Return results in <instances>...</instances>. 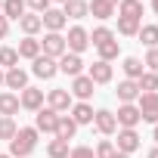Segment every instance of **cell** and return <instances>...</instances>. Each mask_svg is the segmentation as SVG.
Listing matches in <instances>:
<instances>
[{"instance_id": "cell-23", "label": "cell", "mask_w": 158, "mask_h": 158, "mask_svg": "<svg viewBox=\"0 0 158 158\" xmlns=\"http://www.w3.org/2000/svg\"><path fill=\"white\" fill-rule=\"evenodd\" d=\"M74 133H77V124L71 121V115H59V121H56V133H53V136H56V139H68V143H71V139H74Z\"/></svg>"}, {"instance_id": "cell-27", "label": "cell", "mask_w": 158, "mask_h": 158, "mask_svg": "<svg viewBox=\"0 0 158 158\" xmlns=\"http://www.w3.org/2000/svg\"><path fill=\"white\" fill-rule=\"evenodd\" d=\"M121 68H124V74H127V81H139V74L146 71V65H143L136 56H127V59L121 62Z\"/></svg>"}, {"instance_id": "cell-6", "label": "cell", "mask_w": 158, "mask_h": 158, "mask_svg": "<svg viewBox=\"0 0 158 158\" xmlns=\"http://www.w3.org/2000/svg\"><path fill=\"white\" fill-rule=\"evenodd\" d=\"M65 47H68V53H77V56H81V53L90 47V31L81 28V25L68 28V34H65Z\"/></svg>"}, {"instance_id": "cell-34", "label": "cell", "mask_w": 158, "mask_h": 158, "mask_svg": "<svg viewBox=\"0 0 158 158\" xmlns=\"http://www.w3.org/2000/svg\"><path fill=\"white\" fill-rule=\"evenodd\" d=\"M19 133V124H16V118H0V139H13Z\"/></svg>"}, {"instance_id": "cell-44", "label": "cell", "mask_w": 158, "mask_h": 158, "mask_svg": "<svg viewBox=\"0 0 158 158\" xmlns=\"http://www.w3.org/2000/svg\"><path fill=\"white\" fill-rule=\"evenodd\" d=\"M115 158H130V155H124V152H115Z\"/></svg>"}, {"instance_id": "cell-28", "label": "cell", "mask_w": 158, "mask_h": 158, "mask_svg": "<svg viewBox=\"0 0 158 158\" xmlns=\"http://www.w3.org/2000/svg\"><path fill=\"white\" fill-rule=\"evenodd\" d=\"M68 152H71V143H68V139H56V136H53V139L47 143V155H50V158H68Z\"/></svg>"}, {"instance_id": "cell-9", "label": "cell", "mask_w": 158, "mask_h": 158, "mask_svg": "<svg viewBox=\"0 0 158 158\" xmlns=\"http://www.w3.org/2000/svg\"><path fill=\"white\" fill-rule=\"evenodd\" d=\"M44 102H47V96H44V90L40 87H25L22 93H19V106L22 109H28V112H40L44 109Z\"/></svg>"}, {"instance_id": "cell-3", "label": "cell", "mask_w": 158, "mask_h": 158, "mask_svg": "<svg viewBox=\"0 0 158 158\" xmlns=\"http://www.w3.org/2000/svg\"><path fill=\"white\" fill-rule=\"evenodd\" d=\"M40 53L59 62V59L68 53V47H65V34H59V31H47L44 40H40Z\"/></svg>"}, {"instance_id": "cell-39", "label": "cell", "mask_w": 158, "mask_h": 158, "mask_svg": "<svg viewBox=\"0 0 158 158\" xmlns=\"http://www.w3.org/2000/svg\"><path fill=\"white\" fill-rule=\"evenodd\" d=\"M6 34H10V19L0 13V40H6Z\"/></svg>"}, {"instance_id": "cell-29", "label": "cell", "mask_w": 158, "mask_h": 158, "mask_svg": "<svg viewBox=\"0 0 158 158\" xmlns=\"http://www.w3.org/2000/svg\"><path fill=\"white\" fill-rule=\"evenodd\" d=\"M25 13H28L25 0H3V16H6V19H16V22H19Z\"/></svg>"}, {"instance_id": "cell-16", "label": "cell", "mask_w": 158, "mask_h": 158, "mask_svg": "<svg viewBox=\"0 0 158 158\" xmlns=\"http://www.w3.org/2000/svg\"><path fill=\"white\" fill-rule=\"evenodd\" d=\"M87 77H90L93 84H109V81H112V62L96 59V62L87 68Z\"/></svg>"}, {"instance_id": "cell-13", "label": "cell", "mask_w": 158, "mask_h": 158, "mask_svg": "<svg viewBox=\"0 0 158 158\" xmlns=\"http://www.w3.org/2000/svg\"><path fill=\"white\" fill-rule=\"evenodd\" d=\"M139 146H143V139H139V133H136V130H118V143H115V149H118V152L133 155Z\"/></svg>"}, {"instance_id": "cell-32", "label": "cell", "mask_w": 158, "mask_h": 158, "mask_svg": "<svg viewBox=\"0 0 158 158\" xmlns=\"http://www.w3.org/2000/svg\"><path fill=\"white\" fill-rule=\"evenodd\" d=\"M136 37H139V44H143V47H149V50H152V47H158V25H143Z\"/></svg>"}, {"instance_id": "cell-43", "label": "cell", "mask_w": 158, "mask_h": 158, "mask_svg": "<svg viewBox=\"0 0 158 158\" xmlns=\"http://www.w3.org/2000/svg\"><path fill=\"white\" fill-rule=\"evenodd\" d=\"M152 10H155V16H158V0H152Z\"/></svg>"}, {"instance_id": "cell-25", "label": "cell", "mask_w": 158, "mask_h": 158, "mask_svg": "<svg viewBox=\"0 0 158 158\" xmlns=\"http://www.w3.org/2000/svg\"><path fill=\"white\" fill-rule=\"evenodd\" d=\"M16 53H19V59H37L40 56V40L37 37H25V40H19Z\"/></svg>"}, {"instance_id": "cell-1", "label": "cell", "mask_w": 158, "mask_h": 158, "mask_svg": "<svg viewBox=\"0 0 158 158\" xmlns=\"http://www.w3.org/2000/svg\"><path fill=\"white\" fill-rule=\"evenodd\" d=\"M90 44H93V50L99 53L102 62H112V59H118V53H121L118 34H115L112 28H106V25H99V28L90 31Z\"/></svg>"}, {"instance_id": "cell-36", "label": "cell", "mask_w": 158, "mask_h": 158, "mask_svg": "<svg viewBox=\"0 0 158 158\" xmlns=\"http://www.w3.org/2000/svg\"><path fill=\"white\" fill-rule=\"evenodd\" d=\"M143 65H146V71H155V74H158V47H152V50L146 53Z\"/></svg>"}, {"instance_id": "cell-38", "label": "cell", "mask_w": 158, "mask_h": 158, "mask_svg": "<svg viewBox=\"0 0 158 158\" xmlns=\"http://www.w3.org/2000/svg\"><path fill=\"white\" fill-rule=\"evenodd\" d=\"M25 6H31V13L44 16V13L50 10V0H25Z\"/></svg>"}, {"instance_id": "cell-10", "label": "cell", "mask_w": 158, "mask_h": 158, "mask_svg": "<svg viewBox=\"0 0 158 158\" xmlns=\"http://www.w3.org/2000/svg\"><path fill=\"white\" fill-rule=\"evenodd\" d=\"M77 102H87L93 93H96V84L90 81V77L87 74H77V77H71V90H68Z\"/></svg>"}, {"instance_id": "cell-20", "label": "cell", "mask_w": 158, "mask_h": 158, "mask_svg": "<svg viewBox=\"0 0 158 158\" xmlns=\"http://www.w3.org/2000/svg\"><path fill=\"white\" fill-rule=\"evenodd\" d=\"M68 115H71V121H74L77 127H84V124H93V106H90V102H74Z\"/></svg>"}, {"instance_id": "cell-46", "label": "cell", "mask_w": 158, "mask_h": 158, "mask_svg": "<svg viewBox=\"0 0 158 158\" xmlns=\"http://www.w3.org/2000/svg\"><path fill=\"white\" fill-rule=\"evenodd\" d=\"M109 3H115V6H118V3H121V0H109Z\"/></svg>"}, {"instance_id": "cell-22", "label": "cell", "mask_w": 158, "mask_h": 158, "mask_svg": "<svg viewBox=\"0 0 158 158\" xmlns=\"http://www.w3.org/2000/svg\"><path fill=\"white\" fill-rule=\"evenodd\" d=\"M118 102L124 106V102H136L139 99V87H136V81H127V77H124V81H118Z\"/></svg>"}, {"instance_id": "cell-8", "label": "cell", "mask_w": 158, "mask_h": 158, "mask_svg": "<svg viewBox=\"0 0 158 158\" xmlns=\"http://www.w3.org/2000/svg\"><path fill=\"white\" fill-rule=\"evenodd\" d=\"M136 109H139V118H143V121L158 124V93H139Z\"/></svg>"}, {"instance_id": "cell-41", "label": "cell", "mask_w": 158, "mask_h": 158, "mask_svg": "<svg viewBox=\"0 0 158 158\" xmlns=\"http://www.w3.org/2000/svg\"><path fill=\"white\" fill-rule=\"evenodd\" d=\"M152 139H155V146H158V124H155V130H152Z\"/></svg>"}, {"instance_id": "cell-42", "label": "cell", "mask_w": 158, "mask_h": 158, "mask_svg": "<svg viewBox=\"0 0 158 158\" xmlns=\"http://www.w3.org/2000/svg\"><path fill=\"white\" fill-rule=\"evenodd\" d=\"M3 77H6V71H3V68H0V87H3Z\"/></svg>"}, {"instance_id": "cell-7", "label": "cell", "mask_w": 158, "mask_h": 158, "mask_svg": "<svg viewBox=\"0 0 158 158\" xmlns=\"http://www.w3.org/2000/svg\"><path fill=\"white\" fill-rule=\"evenodd\" d=\"M115 121H118V130H136V124L143 121V118H139V109H136V102H124V106H118V115H115Z\"/></svg>"}, {"instance_id": "cell-30", "label": "cell", "mask_w": 158, "mask_h": 158, "mask_svg": "<svg viewBox=\"0 0 158 158\" xmlns=\"http://www.w3.org/2000/svg\"><path fill=\"white\" fill-rule=\"evenodd\" d=\"M136 87H139V93H158V74L155 71H143Z\"/></svg>"}, {"instance_id": "cell-19", "label": "cell", "mask_w": 158, "mask_h": 158, "mask_svg": "<svg viewBox=\"0 0 158 158\" xmlns=\"http://www.w3.org/2000/svg\"><path fill=\"white\" fill-rule=\"evenodd\" d=\"M19 28H22V34H25V37H37V34L44 31V22H40V16H37V13H25V16L19 19Z\"/></svg>"}, {"instance_id": "cell-11", "label": "cell", "mask_w": 158, "mask_h": 158, "mask_svg": "<svg viewBox=\"0 0 158 158\" xmlns=\"http://www.w3.org/2000/svg\"><path fill=\"white\" fill-rule=\"evenodd\" d=\"M56 121H59V112H53L50 106L34 112V130L37 133H56Z\"/></svg>"}, {"instance_id": "cell-18", "label": "cell", "mask_w": 158, "mask_h": 158, "mask_svg": "<svg viewBox=\"0 0 158 158\" xmlns=\"http://www.w3.org/2000/svg\"><path fill=\"white\" fill-rule=\"evenodd\" d=\"M87 10H90V16L93 19H99V22H106V19H112L115 16V3H109V0H87Z\"/></svg>"}, {"instance_id": "cell-49", "label": "cell", "mask_w": 158, "mask_h": 158, "mask_svg": "<svg viewBox=\"0 0 158 158\" xmlns=\"http://www.w3.org/2000/svg\"><path fill=\"white\" fill-rule=\"evenodd\" d=\"M139 3H143V0H139Z\"/></svg>"}, {"instance_id": "cell-48", "label": "cell", "mask_w": 158, "mask_h": 158, "mask_svg": "<svg viewBox=\"0 0 158 158\" xmlns=\"http://www.w3.org/2000/svg\"><path fill=\"white\" fill-rule=\"evenodd\" d=\"M0 158H10V155H0Z\"/></svg>"}, {"instance_id": "cell-47", "label": "cell", "mask_w": 158, "mask_h": 158, "mask_svg": "<svg viewBox=\"0 0 158 158\" xmlns=\"http://www.w3.org/2000/svg\"><path fill=\"white\" fill-rule=\"evenodd\" d=\"M0 13H3V0H0Z\"/></svg>"}, {"instance_id": "cell-31", "label": "cell", "mask_w": 158, "mask_h": 158, "mask_svg": "<svg viewBox=\"0 0 158 158\" xmlns=\"http://www.w3.org/2000/svg\"><path fill=\"white\" fill-rule=\"evenodd\" d=\"M139 28H143L139 19H121V16H118V34H124V37H136Z\"/></svg>"}, {"instance_id": "cell-35", "label": "cell", "mask_w": 158, "mask_h": 158, "mask_svg": "<svg viewBox=\"0 0 158 158\" xmlns=\"http://www.w3.org/2000/svg\"><path fill=\"white\" fill-rule=\"evenodd\" d=\"M115 152H118V149H115V143H112V139H99V146L93 149V155H96V158H115Z\"/></svg>"}, {"instance_id": "cell-45", "label": "cell", "mask_w": 158, "mask_h": 158, "mask_svg": "<svg viewBox=\"0 0 158 158\" xmlns=\"http://www.w3.org/2000/svg\"><path fill=\"white\" fill-rule=\"evenodd\" d=\"M50 3H62V6H65V3H68V0H50Z\"/></svg>"}, {"instance_id": "cell-26", "label": "cell", "mask_w": 158, "mask_h": 158, "mask_svg": "<svg viewBox=\"0 0 158 158\" xmlns=\"http://www.w3.org/2000/svg\"><path fill=\"white\" fill-rule=\"evenodd\" d=\"M62 13H65V19H84V16H90L87 0H68V3L62 6Z\"/></svg>"}, {"instance_id": "cell-40", "label": "cell", "mask_w": 158, "mask_h": 158, "mask_svg": "<svg viewBox=\"0 0 158 158\" xmlns=\"http://www.w3.org/2000/svg\"><path fill=\"white\" fill-rule=\"evenodd\" d=\"M146 158H158V146H152V149H149V155H146Z\"/></svg>"}, {"instance_id": "cell-4", "label": "cell", "mask_w": 158, "mask_h": 158, "mask_svg": "<svg viewBox=\"0 0 158 158\" xmlns=\"http://www.w3.org/2000/svg\"><path fill=\"white\" fill-rule=\"evenodd\" d=\"M47 106H50L53 112L65 115V112H71V106H74V96H71L65 87H53V90H47Z\"/></svg>"}, {"instance_id": "cell-37", "label": "cell", "mask_w": 158, "mask_h": 158, "mask_svg": "<svg viewBox=\"0 0 158 158\" xmlns=\"http://www.w3.org/2000/svg\"><path fill=\"white\" fill-rule=\"evenodd\" d=\"M68 158H96V155H93V149H90V146H71Z\"/></svg>"}, {"instance_id": "cell-21", "label": "cell", "mask_w": 158, "mask_h": 158, "mask_svg": "<svg viewBox=\"0 0 158 158\" xmlns=\"http://www.w3.org/2000/svg\"><path fill=\"white\" fill-rule=\"evenodd\" d=\"M19 93H10V90H3L0 93V118H13V115H19Z\"/></svg>"}, {"instance_id": "cell-5", "label": "cell", "mask_w": 158, "mask_h": 158, "mask_svg": "<svg viewBox=\"0 0 158 158\" xmlns=\"http://www.w3.org/2000/svg\"><path fill=\"white\" fill-rule=\"evenodd\" d=\"M31 74H34V77H40V81H53V77L59 74V62L40 53L37 59H31Z\"/></svg>"}, {"instance_id": "cell-24", "label": "cell", "mask_w": 158, "mask_h": 158, "mask_svg": "<svg viewBox=\"0 0 158 158\" xmlns=\"http://www.w3.org/2000/svg\"><path fill=\"white\" fill-rule=\"evenodd\" d=\"M115 13H118L121 19H139V22H143V3H139V0H121Z\"/></svg>"}, {"instance_id": "cell-2", "label": "cell", "mask_w": 158, "mask_h": 158, "mask_svg": "<svg viewBox=\"0 0 158 158\" xmlns=\"http://www.w3.org/2000/svg\"><path fill=\"white\" fill-rule=\"evenodd\" d=\"M37 130L34 127H19V133L10 139V158H31V152L37 149Z\"/></svg>"}, {"instance_id": "cell-17", "label": "cell", "mask_w": 158, "mask_h": 158, "mask_svg": "<svg viewBox=\"0 0 158 158\" xmlns=\"http://www.w3.org/2000/svg\"><path fill=\"white\" fill-rule=\"evenodd\" d=\"M40 22H44V28H47V31H59V34H62V28L68 25L65 13H62V10H53V6H50V10L40 16Z\"/></svg>"}, {"instance_id": "cell-14", "label": "cell", "mask_w": 158, "mask_h": 158, "mask_svg": "<svg viewBox=\"0 0 158 158\" xmlns=\"http://www.w3.org/2000/svg\"><path fill=\"white\" fill-rule=\"evenodd\" d=\"M3 87H6L10 93H13V90H19V93H22V90L28 87V71H25V68H19V65H16V68H10V71H6V77H3Z\"/></svg>"}, {"instance_id": "cell-15", "label": "cell", "mask_w": 158, "mask_h": 158, "mask_svg": "<svg viewBox=\"0 0 158 158\" xmlns=\"http://www.w3.org/2000/svg\"><path fill=\"white\" fill-rule=\"evenodd\" d=\"M59 71L68 74V77H77V74H84V59L77 56V53H65L59 59Z\"/></svg>"}, {"instance_id": "cell-33", "label": "cell", "mask_w": 158, "mask_h": 158, "mask_svg": "<svg viewBox=\"0 0 158 158\" xmlns=\"http://www.w3.org/2000/svg\"><path fill=\"white\" fill-rule=\"evenodd\" d=\"M16 65H19V53H16V47H0V68L10 71V68H16Z\"/></svg>"}, {"instance_id": "cell-12", "label": "cell", "mask_w": 158, "mask_h": 158, "mask_svg": "<svg viewBox=\"0 0 158 158\" xmlns=\"http://www.w3.org/2000/svg\"><path fill=\"white\" fill-rule=\"evenodd\" d=\"M93 127H96L102 136H112V133H118L115 112H109V109H96V112H93Z\"/></svg>"}]
</instances>
